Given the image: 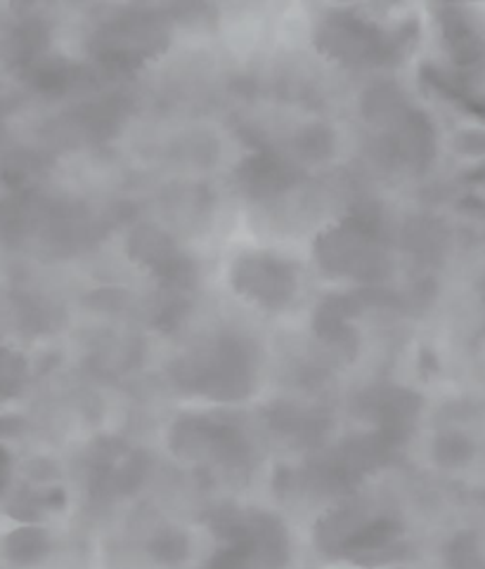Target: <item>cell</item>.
Here are the masks:
<instances>
[{
    "label": "cell",
    "instance_id": "1",
    "mask_svg": "<svg viewBox=\"0 0 485 569\" xmlns=\"http://www.w3.org/2000/svg\"><path fill=\"white\" fill-rule=\"evenodd\" d=\"M254 359L245 340L220 338L216 346L180 362L178 383L214 400L235 402L249 395Z\"/></svg>",
    "mask_w": 485,
    "mask_h": 569
},
{
    "label": "cell",
    "instance_id": "2",
    "mask_svg": "<svg viewBox=\"0 0 485 569\" xmlns=\"http://www.w3.org/2000/svg\"><path fill=\"white\" fill-rule=\"evenodd\" d=\"M396 36H386L375 24L363 22L353 14H339L329 19L320 33V46L339 60L358 64H379L398 54Z\"/></svg>",
    "mask_w": 485,
    "mask_h": 569
},
{
    "label": "cell",
    "instance_id": "3",
    "mask_svg": "<svg viewBox=\"0 0 485 569\" xmlns=\"http://www.w3.org/2000/svg\"><path fill=\"white\" fill-rule=\"evenodd\" d=\"M317 260L327 272L353 274L365 281H377L388 272V260L372 246L369 234L350 224L331 230L317 241Z\"/></svg>",
    "mask_w": 485,
    "mask_h": 569
},
{
    "label": "cell",
    "instance_id": "4",
    "mask_svg": "<svg viewBox=\"0 0 485 569\" xmlns=\"http://www.w3.org/2000/svg\"><path fill=\"white\" fill-rule=\"evenodd\" d=\"M235 287L266 308H279L291 298L296 279L291 268L268 256H249L235 268Z\"/></svg>",
    "mask_w": 485,
    "mask_h": 569
},
{
    "label": "cell",
    "instance_id": "5",
    "mask_svg": "<svg viewBox=\"0 0 485 569\" xmlns=\"http://www.w3.org/2000/svg\"><path fill=\"white\" fill-rule=\"evenodd\" d=\"M239 178H241V184H245L256 197H270L296 180L294 170L289 166L264 154L254 157L241 166Z\"/></svg>",
    "mask_w": 485,
    "mask_h": 569
},
{
    "label": "cell",
    "instance_id": "6",
    "mask_svg": "<svg viewBox=\"0 0 485 569\" xmlns=\"http://www.w3.org/2000/svg\"><path fill=\"white\" fill-rule=\"evenodd\" d=\"M50 551V537L41 527H22L14 529L3 541L6 558L17 567H31L41 562Z\"/></svg>",
    "mask_w": 485,
    "mask_h": 569
},
{
    "label": "cell",
    "instance_id": "7",
    "mask_svg": "<svg viewBox=\"0 0 485 569\" xmlns=\"http://www.w3.org/2000/svg\"><path fill=\"white\" fill-rule=\"evenodd\" d=\"M363 109L367 113V119L377 121V123L403 121L407 117L403 94L394 86H379L372 92H367Z\"/></svg>",
    "mask_w": 485,
    "mask_h": 569
},
{
    "label": "cell",
    "instance_id": "8",
    "mask_svg": "<svg viewBox=\"0 0 485 569\" xmlns=\"http://www.w3.org/2000/svg\"><path fill=\"white\" fill-rule=\"evenodd\" d=\"M147 551L159 565H180L190 556V541L178 529H161L149 539Z\"/></svg>",
    "mask_w": 485,
    "mask_h": 569
},
{
    "label": "cell",
    "instance_id": "9",
    "mask_svg": "<svg viewBox=\"0 0 485 569\" xmlns=\"http://www.w3.org/2000/svg\"><path fill=\"white\" fill-rule=\"evenodd\" d=\"M447 565L451 569H478L481 567V551H478V539L472 532L457 535L451 546H447Z\"/></svg>",
    "mask_w": 485,
    "mask_h": 569
},
{
    "label": "cell",
    "instance_id": "10",
    "mask_svg": "<svg viewBox=\"0 0 485 569\" xmlns=\"http://www.w3.org/2000/svg\"><path fill=\"white\" fill-rule=\"evenodd\" d=\"M434 457L441 466H459L472 457V445L464 438V435L447 432V435H441V438L436 440Z\"/></svg>",
    "mask_w": 485,
    "mask_h": 569
},
{
    "label": "cell",
    "instance_id": "11",
    "mask_svg": "<svg viewBox=\"0 0 485 569\" xmlns=\"http://www.w3.org/2000/svg\"><path fill=\"white\" fill-rule=\"evenodd\" d=\"M331 147H334L331 132L327 128H323V126H313V128L304 130L301 136H298V149H301L308 159H325V157H329Z\"/></svg>",
    "mask_w": 485,
    "mask_h": 569
},
{
    "label": "cell",
    "instance_id": "12",
    "mask_svg": "<svg viewBox=\"0 0 485 569\" xmlns=\"http://www.w3.org/2000/svg\"><path fill=\"white\" fill-rule=\"evenodd\" d=\"M22 371H24L22 359L0 348V395L14 392L17 383L22 381Z\"/></svg>",
    "mask_w": 485,
    "mask_h": 569
},
{
    "label": "cell",
    "instance_id": "13",
    "mask_svg": "<svg viewBox=\"0 0 485 569\" xmlns=\"http://www.w3.org/2000/svg\"><path fill=\"white\" fill-rule=\"evenodd\" d=\"M207 569H258L254 558L237 546H226L209 560Z\"/></svg>",
    "mask_w": 485,
    "mask_h": 569
},
{
    "label": "cell",
    "instance_id": "14",
    "mask_svg": "<svg viewBox=\"0 0 485 569\" xmlns=\"http://www.w3.org/2000/svg\"><path fill=\"white\" fill-rule=\"evenodd\" d=\"M407 246H409V251H415L417 256H432L438 246L436 230L432 224H424V220L415 222L407 230Z\"/></svg>",
    "mask_w": 485,
    "mask_h": 569
},
{
    "label": "cell",
    "instance_id": "15",
    "mask_svg": "<svg viewBox=\"0 0 485 569\" xmlns=\"http://www.w3.org/2000/svg\"><path fill=\"white\" fill-rule=\"evenodd\" d=\"M10 480V453L6 449H0V495H3Z\"/></svg>",
    "mask_w": 485,
    "mask_h": 569
}]
</instances>
